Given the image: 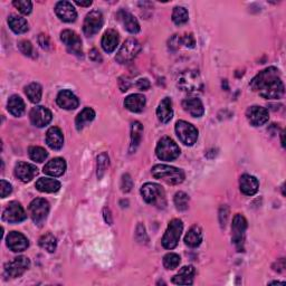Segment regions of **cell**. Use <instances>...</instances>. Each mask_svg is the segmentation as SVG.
<instances>
[{
    "mask_svg": "<svg viewBox=\"0 0 286 286\" xmlns=\"http://www.w3.org/2000/svg\"><path fill=\"white\" fill-rule=\"evenodd\" d=\"M250 87L262 98L268 100L281 99L285 92L279 71L273 66L260 72L250 82Z\"/></svg>",
    "mask_w": 286,
    "mask_h": 286,
    "instance_id": "obj_1",
    "label": "cell"
},
{
    "mask_svg": "<svg viewBox=\"0 0 286 286\" xmlns=\"http://www.w3.org/2000/svg\"><path fill=\"white\" fill-rule=\"evenodd\" d=\"M141 195L143 199L148 204L158 207V208H165L167 206V199L165 190L158 183L147 182L141 188Z\"/></svg>",
    "mask_w": 286,
    "mask_h": 286,
    "instance_id": "obj_2",
    "label": "cell"
},
{
    "mask_svg": "<svg viewBox=\"0 0 286 286\" xmlns=\"http://www.w3.org/2000/svg\"><path fill=\"white\" fill-rule=\"evenodd\" d=\"M152 175L154 178L169 184H179L184 180V172L181 169L167 165L154 166L152 168Z\"/></svg>",
    "mask_w": 286,
    "mask_h": 286,
    "instance_id": "obj_3",
    "label": "cell"
},
{
    "mask_svg": "<svg viewBox=\"0 0 286 286\" xmlns=\"http://www.w3.org/2000/svg\"><path fill=\"white\" fill-rule=\"evenodd\" d=\"M156 156L162 161L176 160L180 155V148L169 137L162 138L155 148Z\"/></svg>",
    "mask_w": 286,
    "mask_h": 286,
    "instance_id": "obj_4",
    "label": "cell"
},
{
    "mask_svg": "<svg viewBox=\"0 0 286 286\" xmlns=\"http://www.w3.org/2000/svg\"><path fill=\"white\" fill-rule=\"evenodd\" d=\"M183 231V224L180 219H173L169 223L167 231L162 238V246L167 249H173L177 247L179 239Z\"/></svg>",
    "mask_w": 286,
    "mask_h": 286,
    "instance_id": "obj_5",
    "label": "cell"
},
{
    "mask_svg": "<svg viewBox=\"0 0 286 286\" xmlns=\"http://www.w3.org/2000/svg\"><path fill=\"white\" fill-rule=\"evenodd\" d=\"M178 87L186 93H197L203 88V82L197 72L188 71L179 77Z\"/></svg>",
    "mask_w": 286,
    "mask_h": 286,
    "instance_id": "obj_6",
    "label": "cell"
},
{
    "mask_svg": "<svg viewBox=\"0 0 286 286\" xmlns=\"http://www.w3.org/2000/svg\"><path fill=\"white\" fill-rule=\"evenodd\" d=\"M28 212L33 219V221L38 226H42L46 220L49 212V204L47 200L44 198H36L34 199L29 207H28Z\"/></svg>",
    "mask_w": 286,
    "mask_h": 286,
    "instance_id": "obj_7",
    "label": "cell"
},
{
    "mask_svg": "<svg viewBox=\"0 0 286 286\" xmlns=\"http://www.w3.org/2000/svg\"><path fill=\"white\" fill-rule=\"evenodd\" d=\"M141 50V45L134 38L126 39V41L123 43L121 48L117 52L115 59L117 63L120 64H126L129 61H131L136 56L140 53Z\"/></svg>",
    "mask_w": 286,
    "mask_h": 286,
    "instance_id": "obj_8",
    "label": "cell"
},
{
    "mask_svg": "<svg viewBox=\"0 0 286 286\" xmlns=\"http://www.w3.org/2000/svg\"><path fill=\"white\" fill-rule=\"evenodd\" d=\"M247 228V221L245 217L240 214H237L234 217L233 225H232V238L233 243L236 246L238 251L244 250V239H245V232Z\"/></svg>",
    "mask_w": 286,
    "mask_h": 286,
    "instance_id": "obj_9",
    "label": "cell"
},
{
    "mask_svg": "<svg viewBox=\"0 0 286 286\" xmlns=\"http://www.w3.org/2000/svg\"><path fill=\"white\" fill-rule=\"evenodd\" d=\"M176 133L179 140L189 147L194 145L198 140V130L186 121H178L176 123Z\"/></svg>",
    "mask_w": 286,
    "mask_h": 286,
    "instance_id": "obj_10",
    "label": "cell"
},
{
    "mask_svg": "<svg viewBox=\"0 0 286 286\" xmlns=\"http://www.w3.org/2000/svg\"><path fill=\"white\" fill-rule=\"evenodd\" d=\"M60 39L71 54L77 56V57H82L83 56L82 41L80 36H78L75 31L70 29L63 30L60 33Z\"/></svg>",
    "mask_w": 286,
    "mask_h": 286,
    "instance_id": "obj_11",
    "label": "cell"
},
{
    "mask_svg": "<svg viewBox=\"0 0 286 286\" xmlns=\"http://www.w3.org/2000/svg\"><path fill=\"white\" fill-rule=\"evenodd\" d=\"M30 266V262L25 256H18L5 265V275L10 278L21 276Z\"/></svg>",
    "mask_w": 286,
    "mask_h": 286,
    "instance_id": "obj_12",
    "label": "cell"
},
{
    "mask_svg": "<svg viewBox=\"0 0 286 286\" xmlns=\"http://www.w3.org/2000/svg\"><path fill=\"white\" fill-rule=\"evenodd\" d=\"M103 26V15L98 10H93L88 13L84 19L83 31L87 37H92L100 31Z\"/></svg>",
    "mask_w": 286,
    "mask_h": 286,
    "instance_id": "obj_13",
    "label": "cell"
},
{
    "mask_svg": "<svg viewBox=\"0 0 286 286\" xmlns=\"http://www.w3.org/2000/svg\"><path fill=\"white\" fill-rule=\"evenodd\" d=\"M26 212L22 206L17 201H11L3 212V219L9 224H17L26 219Z\"/></svg>",
    "mask_w": 286,
    "mask_h": 286,
    "instance_id": "obj_14",
    "label": "cell"
},
{
    "mask_svg": "<svg viewBox=\"0 0 286 286\" xmlns=\"http://www.w3.org/2000/svg\"><path fill=\"white\" fill-rule=\"evenodd\" d=\"M29 119L33 125L37 128H44L49 124L53 119V114L45 106H36L33 108L29 113Z\"/></svg>",
    "mask_w": 286,
    "mask_h": 286,
    "instance_id": "obj_15",
    "label": "cell"
},
{
    "mask_svg": "<svg viewBox=\"0 0 286 286\" xmlns=\"http://www.w3.org/2000/svg\"><path fill=\"white\" fill-rule=\"evenodd\" d=\"M246 116L251 125L262 126L268 121V111L263 106L254 105L246 111Z\"/></svg>",
    "mask_w": 286,
    "mask_h": 286,
    "instance_id": "obj_16",
    "label": "cell"
},
{
    "mask_svg": "<svg viewBox=\"0 0 286 286\" xmlns=\"http://www.w3.org/2000/svg\"><path fill=\"white\" fill-rule=\"evenodd\" d=\"M38 169L36 166L27 162H18L15 166V176L22 182H29L37 176Z\"/></svg>",
    "mask_w": 286,
    "mask_h": 286,
    "instance_id": "obj_17",
    "label": "cell"
},
{
    "mask_svg": "<svg viewBox=\"0 0 286 286\" xmlns=\"http://www.w3.org/2000/svg\"><path fill=\"white\" fill-rule=\"evenodd\" d=\"M7 246L10 250L15 251V253H19V251H24L29 246L27 237L25 235L18 232H11L7 236Z\"/></svg>",
    "mask_w": 286,
    "mask_h": 286,
    "instance_id": "obj_18",
    "label": "cell"
},
{
    "mask_svg": "<svg viewBox=\"0 0 286 286\" xmlns=\"http://www.w3.org/2000/svg\"><path fill=\"white\" fill-rule=\"evenodd\" d=\"M55 13L60 20L65 22H73L77 18V13L74 6L69 2H59L56 4Z\"/></svg>",
    "mask_w": 286,
    "mask_h": 286,
    "instance_id": "obj_19",
    "label": "cell"
},
{
    "mask_svg": "<svg viewBox=\"0 0 286 286\" xmlns=\"http://www.w3.org/2000/svg\"><path fill=\"white\" fill-rule=\"evenodd\" d=\"M56 102L59 108L64 110H75L78 104H80V101L76 98V95L74 93H72L70 89H63L57 94V98H56Z\"/></svg>",
    "mask_w": 286,
    "mask_h": 286,
    "instance_id": "obj_20",
    "label": "cell"
},
{
    "mask_svg": "<svg viewBox=\"0 0 286 286\" xmlns=\"http://www.w3.org/2000/svg\"><path fill=\"white\" fill-rule=\"evenodd\" d=\"M116 16H117V19L121 21L123 27H124L129 33L138 34L140 31L139 21L131 13H129V11H126L124 9H121Z\"/></svg>",
    "mask_w": 286,
    "mask_h": 286,
    "instance_id": "obj_21",
    "label": "cell"
},
{
    "mask_svg": "<svg viewBox=\"0 0 286 286\" xmlns=\"http://www.w3.org/2000/svg\"><path fill=\"white\" fill-rule=\"evenodd\" d=\"M239 188L240 192H242L246 196H254L257 192H259L260 183L259 180L250 175H243L240 177L239 180Z\"/></svg>",
    "mask_w": 286,
    "mask_h": 286,
    "instance_id": "obj_22",
    "label": "cell"
},
{
    "mask_svg": "<svg viewBox=\"0 0 286 286\" xmlns=\"http://www.w3.org/2000/svg\"><path fill=\"white\" fill-rule=\"evenodd\" d=\"M44 173L52 177H60L66 171V162L61 158H54L48 161L44 167Z\"/></svg>",
    "mask_w": 286,
    "mask_h": 286,
    "instance_id": "obj_23",
    "label": "cell"
},
{
    "mask_svg": "<svg viewBox=\"0 0 286 286\" xmlns=\"http://www.w3.org/2000/svg\"><path fill=\"white\" fill-rule=\"evenodd\" d=\"M46 143L50 149L59 150L64 145V136L57 126L50 128L46 133Z\"/></svg>",
    "mask_w": 286,
    "mask_h": 286,
    "instance_id": "obj_24",
    "label": "cell"
},
{
    "mask_svg": "<svg viewBox=\"0 0 286 286\" xmlns=\"http://www.w3.org/2000/svg\"><path fill=\"white\" fill-rule=\"evenodd\" d=\"M182 108L184 111L188 112V113L194 117H200V116H203L205 113L204 104L197 98L183 100Z\"/></svg>",
    "mask_w": 286,
    "mask_h": 286,
    "instance_id": "obj_25",
    "label": "cell"
},
{
    "mask_svg": "<svg viewBox=\"0 0 286 286\" xmlns=\"http://www.w3.org/2000/svg\"><path fill=\"white\" fill-rule=\"evenodd\" d=\"M195 267L189 265L182 267L177 275L172 277V283L177 285H192L194 283L195 277Z\"/></svg>",
    "mask_w": 286,
    "mask_h": 286,
    "instance_id": "obj_26",
    "label": "cell"
},
{
    "mask_svg": "<svg viewBox=\"0 0 286 286\" xmlns=\"http://www.w3.org/2000/svg\"><path fill=\"white\" fill-rule=\"evenodd\" d=\"M119 34L116 33V30L108 29L104 33L101 44H102V47L106 53H113L119 45Z\"/></svg>",
    "mask_w": 286,
    "mask_h": 286,
    "instance_id": "obj_27",
    "label": "cell"
},
{
    "mask_svg": "<svg viewBox=\"0 0 286 286\" xmlns=\"http://www.w3.org/2000/svg\"><path fill=\"white\" fill-rule=\"evenodd\" d=\"M145 103H147V100L142 94H131L125 99L124 106L129 111L139 113L144 109Z\"/></svg>",
    "mask_w": 286,
    "mask_h": 286,
    "instance_id": "obj_28",
    "label": "cell"
},
{
    "mask_svg": "<svg viewBox=\"0 0 286 286\" xmlns=\"http://www.w3.org/2000/svg\"><path fill=\"white\" fill-rule=\"evenodd\" d=\"M156 116L162 123H168L173 116L172 102L169 98H166L161 101L158 109H156Z\"/></svg>",
    "mask_w": 286,
    "mask_h": 286,
    "instance_id": "obj_29",
    "label": "cell"
},
{
    "mask_svg": "<svg viewBox=\"0 0 286 286\" xmlns=\"http://www.w3.org/2000/svg\"><path fill=\"white\" fill-rule=\"evenodd\" d=\"M35 186L38 192L53 194L57 193L60 189V182L52 178H41L38 179Z\"/></svg>",
    "mask_w": 286,
    "mask_h": 286,
    "instance_id": "obj_30",
    "label": "cell"
},
{
    "mask_svg": "<svg viewBox=\"0 0 286 286\" xmlns=\"http://www.w3.org/2000/svg\"><path fill=\"white\" fill-rule=\"evenodd\" d=\"M203 242V231L199 226H193L189 229L186 237H184V243L188 245L189 247H198V246Z\"/></svg>",
    "mask_w": 286,
    "mask_h": 286,
    "instance_id": "obj_31",
    "label": "cell"
},
{
    "mask_svg": "<svg viewBox=\"0 0 286 286\" xmlns=\"http://www.w3.org/2000/svg\"><path fill=\"white\" fill-rule=\"evenodd\" d=\"M7 108L11 114L18 117L24 114L26 106L20 97H18V95H13V97H10V99L8 100Z\"/></svg>",
    "mask_w": 286,
    "mask_h": 286,
    "instance_id": "obj_32",
    "label": "cell"
},
{
    "mask_svg": "<svg viewBox=\"0 0 286 286\" xmlns=\"http://www.w3.org/2000/svg\"><path fill=\"white\" fill-rule=\"evenodd\" d=\"M94 119H95V111L91 108H85L76 116L75 119L76 129L78 131L83 130V128L85 126L87 123L92 122Z\"/></svg>",
    "mask_w": 286,
    "mask_h": 286,
    "instance_id": "obj_33",
    "label": "cell"
},
{
    "mask_svg": "<svg viewBox=\"0 0 286 286\" xmlns=\"http://www.w3.org/2000/svg\"><path fill=\"white\" fill-rule=\"evenodd\" d=\"M8 25L15 34H24L28 30L27 20L22 17L11 15L8 18Z\"/></svg>",
    "mask_w": 286,
    "mask_h": 286,
    "instance_id": "obj_34",
    "label": "cell"
},
{
    "mask_svg": "<svg viewBox=\"0 0 286 286\" xmlns=\"http://www.w3.org/2000/svg\"><path fill=\"white\" fill-rule=\"evenodd\" d=\"M142 134H143V126L141 123L136 121L131 128V145H130L131 152H134L139 147V144L141 142L142 139Z\"/></svg>",
    "mask_w": 286,
    "mask_h": 286,
    "instance_id": "obj_35",
    "label": "cell"
},
{
    "mask_svg": "<svg viewBox=\"0 0 286 286\" xmlns=\"http://www.w3.org/2000/svg\"><path fill=\"white\" fill-rule=\"evenodd\" d=\"M25 93L27 95V98L29 99L30 102L36 104V103L39 102V101L42 100L43 88H42L41 85H39L38 83H31L28 86H26Z\"/></svg>",
    "mask_w": 286,
    "mask_h": 286,
    "instance_id": "obj_36",
    "label": "cell"
},
{
    "mask_svg": "<svg viewBox=\"0 0 286 286\" xmlns=\"http://www.w3.org/2000/svg\"><path fill=\"white\" fill-rule=\"evenodd\" d=\"M38 243L39 246L45 250H47L48 253H54L56 250V247H57V240H56V237L54 235L50 233L43 235V236L39 238Z\"/></svg>",
    "mask_w": 286,
    "mask_h": 286,
    "instance_id": "obj_37",
    "label": "cell"
},
{
    "mask_svg": "<svg viewBox=\"0 0 286 286\" xmlns=\"http://www.w3.org/2000/svg\"><path fill=\"white\" fill-rule=\"evenodd\" d=\"M110 165V159L108 153H101L98 156V164H97V176L99 179H102L105 175V171L108 170Z\"/></svg>",
    "mask_w": 286,
    "mask_h": 286,
    "instance_id": "obj_38",
    "label": "cell"
},
{
    "mask_svg": "<svg viewBox=\"0 0 286 286\" xmlns=\"http://www.w3.org/2000/svg\"><path fill=\"white\" fill-rule=\"evenodd\" d=\"M189 19L188 10L183 7H176L172 11V21L176 25L186 24Z\"/></svg>",
    "mask_w": 286,
    "mask_h": 286,
    "instance_id": "obj_39",
    "label": "cell"
},
{
    "mask_svg": "<svg viewBox=\"0 0 286 286\" xmlns=\"http://www.w3.org/2000/svg\"><path fill=\"white\" fill-rule=\"evenodd\" d=\"M28 154L33 161L36 162H44L48 156L47 151L42 147H30L28 149Z\"/></svg>",
    "mask_w": 286,
    "mask_h": 286,
    "instance_id": "obj_40",
    "label": "cell"
},
{
    "mask_svg": "<svg viewBox=\"0 0 286 286\" xmlns=\"http://www.w3.org/2000/svg\"><path fill=\"white\" fill-rule=\"evenodd\" d=\"M175 205L176 208L180 211H184L189 207V196L182 192H179L175 195Z\"/></svg>",
    "mask_w": 286,
    "mask_h": 286,
    "instance_id": "obj_41",
    "label": "cell"
},
{
    "mask_svg": "<svg viewBox=\"0 0 286 286\" xmlns=\"http://www.w3.org/2000/svg\"><path fill=\"white\" fill-rule=\"evenodd\" d=\"M180 264V256L175 253H169L164 257V266L167 270H176Z\"/></svg>",
    "mask_w": 286,
    "mask_h": 286,
    "instance_id": "obj_42",
    "label": "cell"
},
{
    "mask_svg": "<svg viewBox=\"0 0 286 286\" xmlns=\"http://www.w3.org/2000/svg\"><path fill=\"white\" fill-rule=\"evenodd\" d=\"M13 5L22 15H29L33 10V4L29 0H14Z\"/></svg>",
    "mask_w": 286,
    "mask_h": 286,
    "instance_id": "obj_43",
    "label": "cell"
},
{
    "mask_svg": "<svg viewBox=\"0 0 286 286\" xmlns=\"http://www.w3.org/2000/svg\"><path fill=\"white\" fill-rule=\"evenodd\" d=\"M18 47L20 49V52L26 55V56H33V54L35 53V50H34V47H33V45L30 42H28V41H21L19 42L18 44Z\"/></svg>",
    "mask_w": 286,
    "mask_h": 286,
    "instance_id": "obj_44",
    "label": "cell"
},
{
    "mask_svg": "<svg viewBox=\"0 0 286 286\" xmlns=\"http://www.w3.org/2000/svg\"><path fill=\"white\" fill-rule=\"evenodd\" d=\"M121 188L123 193H129L131 192V189L133 188V180L130 175H123L122 177V181H121Z\"/></svg>",
    "mask_w": 286,
    "mask_h": 286,
    "instance_id": "obj_45",
    "label": "cell"
},
{
    "mask_svg": "<svg viewBox=\"0 0 286 286\" xmlns=\"http://www.w3.org/2000/svg\"><path fill=\"white\" fill-rule=\"evenodd\" d=\"M136 237H137L139 243H147L148 242V236H147V234H145V228H144L142 224H140V225L137 227Z\"/></svg>",
    "mask_w": 286,
    "mask_h": 286,
    "instance_id": "obj_46",
    "label": "cell"
},
{
    "mask_svg": "<svg viewBox=\"0 0 286 286\" xmlns=\"http://www.w3.org/2000/svg\"><path fill=\"white\" fill-rule=\"evenodd\" d=\"M0 190H2V198H6L13 192V188H11V184L9 182L2 180L0 181Z\"/></svg>",
    "mask_w": 286,
    "mask_h": 286,
    "instance_id": "obj_47",
    "label": "cell"
},
{
    "mask_svg": "<svg viewBox=\"0 0 286 286\" xmlns=\"http://www.w3.org/2000/svg\"><path fill=\"white\" fill-rule=\"evenodd\" d=\"M181 41L184 46H187L189 48H193L195 46V38L193 36V34H186L183 37H181Z\"/></svg>",
    "mask_w": 286,
    "mask_h": 286,
    "instance_id": "obj_48",
    "label": "cell"
},
{
    "mask_svg": "<svg viewBox=\"0 0 286 286\" xmlns=\"http://www.w3.org/2000/svg\"><path fill=\"white\" fill-rule=\"evenodd\" d=\"M180 44H182V41H181V37H179L178 35H175L173 36L170 41H169V47L172 49V50H176L179 48V46H180Z\"/></svg>",
    "mask_w": 286,
    "mask_h": 286,
    "instance_id": "obj_49",
    "label": "cell"
},
{
    "mask_svg": "<svg viewBox=\"0 0 286 286\" xmlns=\"http://www.w3.org/2000/svg\"><path fill=\"white\" fill-rule=\"evenodd\" d=\"M137 86L140 91H147V89L150 88V82L147 78H141V80L137 82Z\"/></svg>",
    "mask_w": 286,
    "mask_h": 286,
    "instance_id": "obj_50",
    "label": "cell"
},
{
    "mask_svg": "<svg viewBox=\"0 0 286 286\" xmlns=\"http://www.w3.org/2000/svg\"><path fill=\"white\" fill-rule=\"evenodd\" d=\"M38 43L44 49H48L49 48V39L46 35H39L38 37Z\"/></svg>",
    "mask_w": 286,
    "mask_h": 286,
    "instance_id": "obj_51",
    "label": "cell"
},
{
    "mask_svg": "<svg viewBox=\"0 0 286 286\" xmlns=\"http://www.w3.org/2000/svg\"><path fill=\"white\" fill-rule=\"evenodd\" d=\"M89 58H91L93 61H101V60H102V57H101L100 53L95 48L92 49L91 53H89Z\"/></svg>",
    "mask_w": 286,
    "mask_h": 286,
    "instance_id": "obj_52",
    "label": "cell"
},
{
    "mask_svg": "<svg viewBox=\"0 0 286 286\" xmlns=\"http://www.w3.org/2000/svg\"><path fill=\"white\" fill-rule=\"evenodd\" d=\"M103 214H104V219L105 221L109 224V225H112V216H111V211L108 208H104L103 210Z\"/></svg>",
    "mask_w": 286,
    "mask_h": 286,
    "instance_id": "obj_53",
    "label": "cell"
},
{
    "mask_svg": "<svg viewBox=\"0 0 286 286\" xmlns=\"http://www.w3.org/2000/svg\"><path fill=\"white\" fill-rule=\"evenodd\" d=\"M75 4L78 6H82V7H89L92 5L91 0H87V2H80V0H75Z\"/></svg>",
    "mask_w": 286,
    "mask_h": 286,
    "instance_id": "obj_54",
    "label": "cell"
},
{
    "mask_svg": "<svg viewBox=\"0 0 286 286\" xmlns=\"http://www.w3.org/2000/svg\"><path fill=\"white\" fill-rule=\"evenodd\" d=\"M282 145L285 147V142H284V132H282Z\"/></svg>",
    "mask_w": 286,
    "mask_h": 286,
    "instance_id": "obj_55",
    "label": "cell"
},
{
    "mask_svg": "<svg viewBox=\"0 0 286 286\" xmlns=\"http://www.w3.org/2000/svg\"><path fill=\"white\" fill-rule=\"evenodd\" d=\"M271 284H285V283H281V282H272Z\"/></svg>",
    "mask_w": 286,
    "mask_h": 286,
    "instance_id": "obj_56",
    "label": "cell"
}]
</instances>
